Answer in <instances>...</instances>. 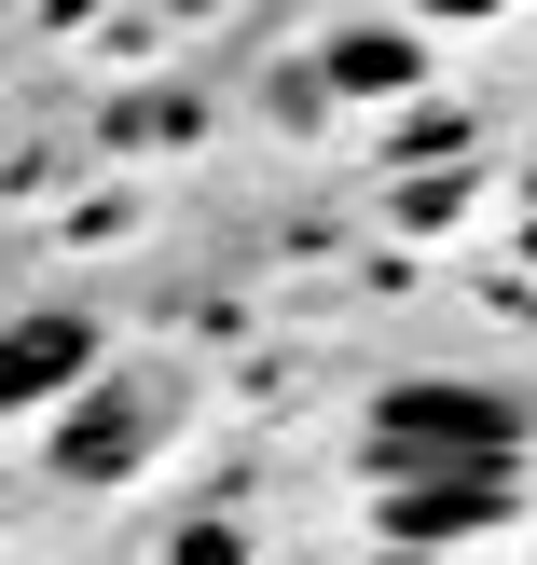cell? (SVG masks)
Returning <instances> with one entry per match:
<instances>
[{
  "instance_id": "7a4b0ae2",
  "label": "cell",
  "mask_w": 537,
  "mask_h": 565,
  "mask_svg": "<svg viewBox=\"0 0 537 565\" xmlns=\"http://www.w3.org/2000/svg\"><path fill=\"white\" fill-rule=\"evenodd\" d=\"M386 539L400 552H441V539H483V524H511V469H428V483H373Z\"/></svg>"
},
{
  "instance_id": "52a82bcc",
  "label": "cell",
  "mask_w": 537,
  "mask_h": 565,
  "mask_svg": "<svg viewBox=\"0 0 537 565\" xmlns=\"http://www.w3.org/2000/svg\"><path fill=\"white\" fill-rule=\"evenodd\" d=\"M414 14H469V28H483V14H511V0H414Z\"/></svg>"
},
{
  "instance_id": "6da1fadb",
  "label": "cell",
  "mask_w": 537,
  "mask_h": 565,
  "mask_svg": "<svg viewBox=\"0 0 537 565\" xmlns=\"http://www.w3.org/2000/svg\"><path fill=\"white\" fill-rule=\"evenodd\" d=\"M537 414L511 386H455V373H414V386H373L358 414V469L373 483H428V469H511Z\"/></svg>"
},
{
  "instance_id": "277c9868",
  "label": "cell",
  "mask_w": 537,
  "mask_h": 565,
  "mask_svg": "<svg viewBox=\"0 0 537 565\" xmlns=\"http://www.w3.org/2000/svg\"><path fill=\"white\" fill-rule=\"evenodd\" d=\"M138 441H152V401H138V386H97V401L55 428V469H69V483H110V469H138Z\"/></svg>"
},
{
  "instance_id": "5b68a950",
  "label": "cell",
  "mask_w": 537,
  "mask_h": 565,
  "mask_svg": "<svg viewBox=\"0 0 537 565\" xmlns=\"http://www.w3.org/2000/svg\"><path fill=\"white\" fill-rule=\"evenodd\" d=\"M331 83H345V97H400L414 42H400V28H345V42H331Z\"/></svg>"
},
{
  "instance_id": "8992f818",
  "label": "cell",
  "mask_w": 537,
  "mask_h": 565,
  "mask_svg": "<svg viewBox=\"0 0 537 565\" xmlns=\"http://www.w3.org/2000/svg\"><path fill=\"white\" fill-rule=\"evenodd\" d=\"M180 565H248V539H235V524H193V539H180Z\"/></svg>"
},
{
  "instance_id": "ba28073f",
  "label": "cell",
  "mask_w": 537,
  "mask_h": 565,
  "mask_svg": "<svg viewBox=\"0 0 537 565\" xmlns=\"http://www.w3.org/2000/svg\"><path fill=\"white\" fill-rule=\"evenodd\" d=\"M524 248H537V221H524Z\"/></svg>"
},
{
  "instance_id": "3957f363",
  "label": "cell",
  "mask_w": 537,
  "mask_h": 565,
  "mask_svg": "<svg viewBox=\"0 0 537 565\" xmlns=\"http://www.w3.org/2000/svg\"><path fill=\"white\" fill-rule=\"evenodd\" d=\"M83 373H97V331H83V318H14V331H0V401H14V414L69 401Z\"/></svg>"
}]
</instances>
